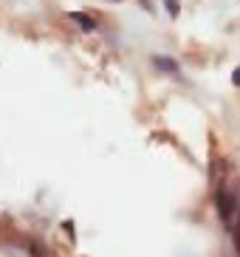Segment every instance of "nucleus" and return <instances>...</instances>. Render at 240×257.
<instances>
[{"label": "nucleus", "instance_id": "obj_4", "mask_svg": "<svg viewBox=\"0 0 240 257\" xmlns=\"http://www.w3.org/2000/svg\"><path fill=\"white\" fill-rule=\"evenodd\" d=\"M164 6H167V12H170V17H178V12H181L178 0H164Z\"/></svg>", "mask_w": 240, "mask_h": 257}, {"label": "nucleus", "instance_id": "obj_1", "mask_svg": "<svg viewBox=\"0 0 240 257\" xmlns=\"http://www.w3.org/2000/svg\"><path fill=\"white\" fill-rule=\"evenodd\" d=\"M218 212H220V218L229 223V220L237 218V204H234V198L226 192V189H220L218 192Z\"/></svg>", "mask_w": 240, "mask_h": 257}, {"label": "nucleus", "instance_id": "obj_5", "mask_svg": "<svg viewBox=\"0 0 240 257\" xmlns=\"http://www.w3.org/2000/svg\"><path fill=\"white\" fill-rule=\"evenodd\" d=\"M232 82L240 88V68H234V74H232Z\"/></svg>", "mask_w": 240, "mask_h": 257}, {"label": "nucleus", "instance_id": "obj_2", "mask_svg": "<svg viewBox=\"0 0 240 257\" xmlns=\"http://www.w3.org/2000/svg\"><path fill=\"white\" fill-rule=\"evenodd\" d=\"M71 20H74L82 31H96V20L88 17V15H82V12H71Z\"/></svg>", "mask_w": 240, "mask_h": 257}, {"label": "nucleus", "instance_id": "obj_3", "mask_svg": "<svg viewBox=\"0 0 240 257\" xmlns=\"http://www.w3.org/2000/svg\"><path fill=\"white\" fill-rule=\"evenodd\" d=\"M153 65H156L158 71H167V74H175V71H178V62L170 60V57H153Z\"/></svg>", "mask_w": 240, "mask_h": 257}]
</instances>
